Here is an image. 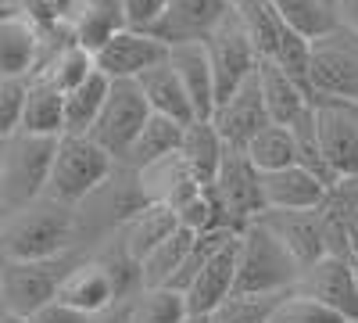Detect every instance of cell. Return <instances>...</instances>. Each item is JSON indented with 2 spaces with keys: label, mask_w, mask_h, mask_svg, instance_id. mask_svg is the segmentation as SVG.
<instances>
[{
  "label": "cell",
  "mask_w": 358,
  "mask_h": 323,
  "mask_svg": "<svg viewBox=\"0 0 358 323\" xmlns=\"http://www.w3.org/2000/svg\"><path fill=\"white\" fill-rule=\"evenodd\" d=\"M65 252H83L72 205H62L43 194L33 205H22V209L0 216V259L33 262Z\"/></svg>",
  "instance_id": "obj_1"
},
{
  "label": "cell",
  "mask_w": 358,
  "mask_h": 323,
  "mask_svg": "<svg viewBox=\"0 0 358 323\" xmlns=\"http://www.w3.org/2000/svg\"><path fill=\"white\" fill-rule=\"evenodd\" d=\"M297 277H301V266L265 226L251 223L236 233L233 295H283V291H294Z\"/></svg>",
  "instance_id": "obj_2"
},
{
  "label": "cell",
  "mask_w": 358,
  "mask_h": 323,
  "mask_svg": "<svg viewBox=\"0 0 358 323\" xmlns=\"http://www.w3.org/2000/svg\"><path fill=\"white\" fill-rule=\"evenodd\" d=\"M57 137L11 133L0 144V216L47 194Z\"/></svg>",
  "instance_id": "obj_3"
},
{
  "label": "cell",
  "mask_w": 358,
  "mask_h": 323,
  "mask_svg": "<svg viewBox=\"0 0 358 323\" xmlns=\"http://www.w3.org/2000/svg\"><path fill=\"white\" fill-rule=\"evenodd\" d=\"M86 252H65L54 259H33V262H8L0 259V305L8 312L29 316L40 305L54 302L62 280L72 273V266Z\"/></svg>",
  "instance_id": "obj_4"
},
{
  "label": "cell",
  "mask_w": 358,
  "mask_h": 323,
  "mask_svg": "<svg viewBox=\"0 0 358 323\" xmlns=\"http://www.w3.org/2000/svg\"><path fill=\"white\" fill-rule=\"evenodd\" d=\"M111 172H115V158L104 155L90 137H57V151H54L50 180H47V198L76 209V205L86 201Z\"/></svg>",
  "instance_id": "obj_5"
},
{
  "label": "cell",
  "mask_w": 358,
  "mask_h": 323,
  "mask_svg": "<svg viewBox=\"0 0 358 323\" xmlns=\"http://www.w3.org/2000/svg\"><path fill=\"white\" fill-rule=\"evenodd\" d=\"M308 79L315 97H341L358 104V33L337 22L308 43Z\"/></svg>",
  "instance_id": "obj_6"
},
{
  "label": "cell",
  "mask_w": 358,
  "mask_h": 323,
  "mask_svg": "<svg viewBox=\"0 0 358 323\" xmlns=\"http://www.w3.org/2000/svg\"><path fill=\"white\" fill-rule=\"evenodd\" d=\"M312 119L319 137V155L334 187L358 180V104L341 97H315Z\"/></svg>",
  "instance_id": "obj_7"
},
{
  "label": "cell",
  "mask_w": 358,
  "mask_h": 323,
  "mask_svg": "<svg viewBox=\"0 0 358 323\" xmlns=\"http://www.w3.org/2000/svg\"><path fill=\"white\" fill-rule=\"evenodd\" d=\"M151 119V108H147L140 86L133 79H118L108 86V97H104V108L97 115L94 130L86 137L97 144L104 155L115 158V165L122 162V155L129 151V144L136 140V133L143 130V123Z\"/></svg>",
  "instance_id": "obj_8"
},
{
  "label": "cell",
  "mask_w": 358,
  "mask_h": 323,
  "mask_svg": "<svg viewBox=\"0 0 358 323\" xmlns=\"http://www.w3.org/2000/svg\"><path fill=\"white\" fill-rule=\"evenodd\" d=\"M222 209V219L233 233H241L244 226H251L262 212H265V198H262V176L258 169L248 162L244 151L226 148L215 180L208 184Z\"/></svg>",
  "instance_id": "obj_9"
},
{
  "label": "cell",
  "mask_w": 358,
  "mask_h": 323,
  "mask_svg": "<svg viewBox=\"0 0 358 323\" xmlns=\"http://www.w3.org/2000/svg\"><path fill=\"white\" fill-rule=\"evenodd\" d=\"M204 50H208V62H212V69H215L219 101L226 94H233L244 79H251L255 69H258V50H255V43L248 36L241 15H236L233 8H226L222 18L212 25V33L204 36Z\"/></svg>",
  "instance_id": "obj_10"
},
{
  "label": "cell",
  "mask_w": 358,
  "mask_h": 323,
  "mask_svg": "<svg viewBox=\"0 0 358 323\" xmlns=\"http://www.w3.org/2000/svg\"><path fill=\"white\" fill-rule=\"evenodd\" d=\"M294 291L305 295V298H315L326 309H334L344 323L358 319V280H355L351 255H322V259H315L312 266L301 270Z\"/></svg>",
  "instance_id": "obj_11"
},
{
  "label": "cell",
  "mask_w": 358,
  "mask_h": 323,
  "mask_svg": "<svg viewBox=\"0 0 358 323\" xmlns=\"http://www.w3.org/2000/svg\"><path fill=\"white\" fill-rule=\"evenodd\" d=\"M165 57H169V47L158 43L155 36L136 33V29H118V33H111L94 50V69L108 83H118V79H133L136 83L147 69L162 65Z\"/></svg>",
  "instance_id": "obj_12"
},
{
  "label": "cell",
  "mask_w": 358,
  "mask_h": 323,
  "mask_svg": "<svg viewBox=\"0 0 358 323\" xmlns=\"http://www.w3.org/2000/svg\"><path fill=\"white\" fill-rule=\"evenodd\" d=\"M255 223L273 233V238L294 255V262L301 270L330 252V245H326V216H322V209H305V212L265 209Z\"/></svg>",
  "instance_id": "obj_13"
},
{
  "label": "cell",
  "mask_w": 358,
  "mask_h": 323,
  "mask_svg": "<svg viewBox=\"0 0 358 323\" xmlns=\"http://www.w3.org/2000/svg\"><path fill=\"white\" fill-rule=\"evenodd\" d=\"M215 126V133L222 137L226 148H236V151H244L248 148V140L268 126V111H265V101H262V90H258V79H244L241 86H236L233 94H226L215 111H212V119H208Z\"/></svg>",
  "instance_id": "obj_14"
},
{
  "label": "cell",
  "mask_w": 358,
  "mask_h": 323,
  "mask_svg": "<svg viewBox=\"0 0 358 323\" xmlns=\"http://www.w3.org/2000/svg\"><path fill=\"white\" fill-rule=\"evenodd\" d=\"M222 11H226L222 0H169L162 18L147 29V36H155L169 50L183 43H204V36L212 33Z\"/></svg>",
  "instance_id": "obj_15"
},
{
  "label": "cell",
  "mask_w": 358,
  "mask_h": 323,
  "mask_svg": "<svg viewBox=\"0 0 358 323\" xmlns=\"http://www.w3.org/2000/svg\"><path fill=\"white\" fill-rule=\"evenodd\" d=\"M136 176V187H140V198L147 205H165V209L176 216L183 205L204 187L197 176L190 172V165L183 162V155H165L151 165H143L133 172Z\"/></svg>",
  "instance_id": "obj_16"
},
{
  "label": "cell",
  "mask_w": 358,
  "mask_h": 323,
  "mask_svg": "<svg viewBox=\"0 0 358 323\" xmlns=\"http://www.w3.org/2000/svg\"><path fill=\"white\" fill-rule=\"evenodd\" d=\"M262 176V198L265 209H283V212H305V209H322L326 187L315 172H308L305 165H287L276 172H258Z\"/></svg>",
  "instance_id": "obj_17"
},
{
  "label": "cell",
  "mask_w": 358,
  "mask_h": 323,
  "mask_svg": "<svg viewBox=\"0 0 358 323\" xmlns=\"http://www.w3.org/2000/svg\"><path fill=\"white\" fill-rule=\"evenodd\" d=\"M57 298H62L65 305H72V309H79V312H86V316H101L111 305H118V295H115V284H111L108 270L90 252L76 262L72 273L62 280Z\"/></svg>",
  "instance_id": "obj_18"
},
{
  "label": "cell",
  "mask_w": 358,
  "mask_h": 323,
  "mask_svg": "<svg viewBox=\"0 0 358 323\" xmlns=\"http://www.w3.org/2000/svg\"><path fill=\"white\" fill-rule=\"evenodd\" d=\"M169 65L179 76L183 90L190 97L194 108V119H212L219 90H215V69L208 62V50L204 43H183V47H172L169 50Z\"/></svg>",
  "instance_id": "obj_19"
},
{
  "label": "cell",
  "mask_w": 358,
  "mask_h": 323,
  "mask_svg": "<svg viewBox=\"0 0 358 323\" xmlns=\"http://www.w3.org/2000/svg\"><path fill=\"white\" fill-rule=\"evenodd\" d=\"M233 273H236V238H229L212 259H208L204 270L183 291L187 312L190 316H208L219 302H226L233 295Z\"/></svg>",
  "instance_id": "obj_20"
},
{
  "label": "cell",
  "mask_w": 358,
  "mask_h": 323,
  "mask_svg": "<svg viewBox=\"0 0 358 323\" xmlns=\"http://www.w3.org/2000/svg\"><path fill=\"white\" fill-rule=\"evenodd\" d=\"M136 86H140L147 108H151V115H165V119H172V123H179V126H190V123H194L190 97H187V90H183V83H179V76L172 72L169 57H165L162 65L147 69V72L136 79Z\"/></svg>",
  "instance_id": "obj_21"
},
{
  "label": "cell",
  "mask_w": 358,
  "mask_h": 323,
  "mask_svg": "<svg viewBox=\"0 0 358 323\" xmlns=\"http://www.w3.org/2000/svg\"><path fill=\"white\" fill-rule=\"evenodd\" d=\"M40 33L18 11L0 18V79H29L36 69Z\"/></svg>",
  "instance_id": "obj_22"
},
{
  "label": "cell",
  "mask_w": 358,
  "mask_h": 323,
  "mask_svg": "<svg viewBox=\"0 0 358 323\" xmlns=\"http://www.w3.org/2000/svg\"><path fill=\"white\" fill-rule=\"evenodd\" d=\"M255 79H258V90H262V101H265V111H268V123H276V126H290L297 119V111L312 104L301 86H297L276 62H268V57H258Z\"/></svg>",
  "instance_id": "obj_23"
},
{
  "label": "cell",
  "mask_w": 358,
  "mask_h": 323,
  "mask_svg": "<svg viewBox=\"0 0 358 323\" xmlns=\"http://www.w3.org/2000/svg\"><path fill=\"white\" fill-rule=\"evenodd\" d=\"M176 226H179V223H176V216L165 209V205H140V209H136L122 226H118L115 238L122 241V248H126L136 262H143Z\"/></svg>",
  "instance_id": "obj_24"
},
{
  "label": "cell",
  "mask_w": 358,
  "mask_h": 323,
  "mask_svg": "<svg viewBox=\"0 0 358 323\" xmlns=\"http://www.w3.org/2000/svg\"><path fill=\"white\" fill-rule=\"evenodd\" d=\"M18 133L62 137L65 133V94H57L54 86H47L40 79H29L22 119H18Z\"/></svg>",
  "instance_id": "obj_25"
},
{
  "label": "cell",
  "mask_w": 358,
  "mask_h": 323,
  "mask_svg": "<svg viewBox=\"0 0 358 323\" xmlns=\"http://www.w3.org/2000/svg\"><path fill=\"white\" fill-rule=\"evenodd\" d=\"M179 140H183V126L172 123V119H165V115H151V119L143 123V130L136 133V140L129 144V151L122 155V162H118V165L129 169V172H136V169H143V165L165 158V155H176V151H179Z\"/></svg>",
  "instance_id": "obj_26"
},
{
  "label": "cell",
  "mask_w": 358,
  "mask_h": 323,
  "mask_svg": "<svg viewBox=\"0 0 358 323\" xmlns=\"http://www.w3.org/2000/svg\"><path fill=\"white\" fill-rule=\"evenodd\" d=\"M179 155H183V162L190 165V172L201 184H212L215 172H219V162L226 155V144H222V137L215 133V126L208 119H194L190 126H183Z\"/></svg>",
  "instance_id": "obj_27"
},
{
  "label": "cell",
  "mask_w": 358,
  "mask_h": 323,
  "mask_svg": "<svg viewBox=\"0 0 358 323\" xmlns=\"http://www.w3.org/2000/svg\"><path fill=\"white\" fill-rule=\"evenodd\" d=\"M72 29L79 47H86L94 54L111 33L126 29L122 18V0H76V15H72Z\"/></svg>",
  "instance_id": "obj_28"
},
{
  "label": "cell",
  "mask_w": 358,
  "mask_h": 323,
  "mask_svg": "<svg viewBox=\"0 0 358 323\" xmlns=\"http://www.w3.org/2000/svg\"><path fill=\"white\" fill-rule=\"evenodd\" d=\"M108 79L94 69L76 90L65 94V133L62 137H86L90 130H94L97 115L104 108V97H108Z\"/></svg>",
  "instance_id": "obj_29"
},
{
  "label": "cell",
  "mask_w": 358,
  "mask_h": 323,
  "mask_svg": "<svg viewBox=\"0 0 358 323\" xmlns=\"http://www.w3.org/2000/svg\"><path fill=\"white\" fill-rule=\"evenodd\" d=\"M268 8L276 11V18L297 33L301 40H319L322 33H330V29L341 22L337 18V8H330L326 0H268Z\"/></svg>",
  "instance_id": "obj_30"
},
{
  "label": "cell",
  "mask_w": 358,
  "mask_h": 323,
  "mask_svg": "<svg viewBox=\"0 0 358 323\" xmlns=\"http://www.w3.org/2000/svg\"><path fill=\"white\" fill-rule=\"evenodd\" d=\"M194 238L197 233H190V230H183V226H176L169 238L147 255L143 262H140V273H143V291H151V287H169V280L176 277V270L183 266V259H187V252L194 248Z\"/></svg>",
  "instance_id": "obj_31"
},
{
  "label": "cell",
  "mask_w": 358,
  "mask_h": 323,
  "mask_svg": "<svg viewBox=\"0 0 358 323\" xmlns=\"http://www.w3.org/2000/svg\"><path fill=\"white\" fill-rule=\"evenodd\" d=\"M244 155H248V162H251L258 172H276V169L297 165V151H294L290 126H276V123H268L265 130H258V133L248 140Z\"/></svg>",
  "instance_id": "obj_32"
},
{
  "label": "cell",
  "mask_w": 358,
  "mask_h": 323,
  "mask_svg": "<svg viewBox=\"0 0 358 323\" xmlns=\"http://www.w3.org/2000/svg\"><path fill=\"white\" fill-rule=\"evenodd\" d=\"M183 316H187L183 295H176L169 287H151L122 302V319L118 323H179Z\"/></svg>",
  "instance_id": "obj_33"
},
{
  "label": "cell",
  "mask_w": 358,
  "mask_h": 323,
  "mask_svg": "<svg viewBox=\"0 0 358 323\" xmlns=\"http://www.w3.org/2000/svg\"><path fill=\"white\" fill-rule=\"evenodd\" d=\"M94 72V54H90L86 47H79V43H72V47H65L62 54H54L50 62H43L29 79H40V83H47V86H54L57 94H69V90H76V86Z\"/></svg>",
  "instance_id": "obj_34"
},
{
  "label": "cell",
  "mask_w": 358,
  "mask_h": 323,
  "mask_svg": "<svg viewBox=\"0 0 358 323\" xmlns=\"http://www.w3.org/2000/svg\"><path fill=\"white\" fill-rule=\"evenodd\" d=\"M236 15H241L244 29H248V36L258 50V57H273L283 33H287V25L276 18V11L268 8V0H244L241 8H233Z\"/></svg>",
  "instance_id": "obj_35"
},
{
  "label": "cell",
  "mask_w": 358,
  "mask_h": 323,
  "mask_svg": "<svg viewBox=\"0 0 358 323\" xmlns=\"http://www.w3.org/2000/svg\"><path fill=\"white\" fill-rule=\"evenodd\" d=\"M322 209L330 212V219L337 223L348 255L358 259V180H348V184L330 187V194H326V201H322Z\"/></svg>",
  "instance_id": "obj_36"
},
{
  "label": "cell",
  "mask_w": 358,
  "mask_h": 323,
  "mask_svg": "<svg viewBox=\"0 0 358 323\" xmlns=\"http://www.w3.org/2000/svg\"><path fill=\"white\" fill-rule=\"evenodd\" d=\"M287 295V291H283ZM283 295H229L208 312V323H268Z\"/></svg>",
  "instance_id": "obj_37"
},
{
  "label": "cell",
  "mask_w": 358,
  "mask_h": 323,
  "mask_svg": "<svg viewBox=\"0 0 358 323\" xmlns=\"http://www.w3.org/2000/svg\"><path fill=\"white\" fill-rule=\"evenodd\" d=\"M176 223L183 226V230H190V233H212V230H229L226 226V219H222V209H219V201H215V194H212V187H201L183 209L176 212Z\"/></svg>",
  "instance_id": "obj_38"
},
{
  "label": "cell",
  "mask_w": 358,
  "mask_h": 323,
  "mask_svg": "<svg viewBox=\"0 0 358 323\" xmlns=\"http://www.w3.org/2000/svg\"><path fill=\"white\" fill-rule=\"evenodd\" d=\"M268 323H344V319L334 309L319 305L315 298H305V295H297V291H287V295L276 302Z\"/></svg>",
  "instance_id": "obj_39"
},
{
  "label": "cell",
  "mask_w": 358,
  "mask_h": 323,
  "mask_svg": "<svg viewBox=\"0 0 358 323\" xmlns=\"http://www.w3.org/2000/svg\"><path fill=\"white\" fill-rule=\"evenodd\" d=\"M18 15L33 22L36 29L65 25L76 15V0H18Z\"/></svg>",
  "instance_id": "obj_40"
},
{
  "label": "cell",
  "mask_w": 358,
  "mask_h": 323,
  "mask_svg": "<svg viewBox=\"0 0 358 323\" xmlns=\"http://www.w3.org/2000/svg\"><path fill=\"white\" fill-rule=\"evenodd\" d=\"M25 90H29V79H0V140L18 133Z\"/></svg>",
  "instance_id": "obj_41"
},
{
  "label": "cell",
  "mask_w": 358,
  "mask_h": 323,
  "mask_svg": "<svg viewBox=\"0 0 358 323\" xmlns=\"http://www.w3.org/2000/svg\"><path fill=\"white\" fill-rule=\"evenodd\" d=\"M169 0H122V18L126 29H136V33H147L165 11Z\"/></svg>",
  "instance_id": "obj_42"
},
{
  "label": "cell",
  "mask_w": 358,
  "mask_h": 323,
  "mask_svg": "<svg viewBox=\"0 0 358 323\" xmlns=\"http://www.w3.org/2000/svg\"><path fill=\"white\" fill-rule=\"evenodd\" d=\"M25 323H90V316L79 312V309H72V305H65L62 298H54V302L40 305L36 312H29Z\"/></svg>",
  "instance_id": "obj_43"
},
{
  "label": "cell",
  "mask_w": 358,
  "mask_h": 323,
  "mask_svg": "<svg viewBox=\"0 0 358 323\" xmlns=\"http://www.w3.org/2000/svg\"><path fill=\"white\" fill-rule=\"evenodd\" d=\"M337 18L358 33V0H337Z\"/></svg>",
  "instance_id": "obj_44"
},
{
  "label": "cell",
  "mask_w": 358,
  "mask_h": 323,
  "mask_svg": "<svg viewBox=\"0 0 358 323\" xmlns=\"http://www.w3.org/2000/svg\"><path fill=\"white\" fill-rule=\"evenodd\" d=\"M118 319H122V302L111 305V309L101 312V316H90V323H118Z\"/></svg>",
  "instance_id": "obj_45"
},
{
  "label": "cell",
  "mask_w": 358,
  "mask_h": 323,
  "mask_svg": "<svg viewBox=\"0 0 358 323\" xmlns=\"http://www.w3.org/2000/svg\"><path fill=\"white\" fill-rule=\"evenodd\" d=\"M0 323H25V316H18V312H8L4 305H0Z\"/></svg>",
  "instance_id": "obj_46"
},
{
  "label": "cell",
  "mask_w": 358,
  "mask_h": 323,
  "mask_svg": "<svg viewBox=\"0 0 358 323\" xmlns=\"http://www.w3.org/2000/svg\"><path fill=\"white\" fill-rule=\"evenodd\" d=\"M179 323H208V316H190V312H187V316L179 319Z\"/></svg>",
  "instance_id": "obj_47"
},
{
  "label": "cell",
  "mask_w": 358,
  "mask_h": 323,
  "mask_svg": "<svg viewBox=\"0 0 358 323\" xmlns=\"http://www.w3.org/2000/svg\"><path fill=\"white\" fill-rule=\"evenodd\" d=\"M0 8H8V11H18V0H0Z\"/></svg>",
  "instance_id": "obj_48"
},
{
  "label": "cell",
  "mask_w": 358,
  "mask_h": 323,
  "mask_svg": "<svg viewBox=\"0 0 358 323\" xmlns=\"http://www.w3.org/2000/svg\"><path fill=\"white\" fill-rule=\"evenodd\" d=\"M222 4H226V8H241V4H244V0H222Z\"/></svg>",
  "instance_id": "obj_49"
},
{
  "label": "cell",
  "mask_w": 358,
  "mask_h": 323,
  "mask_svg": "<svg viewBox=\"0 0 358 323\" xmlns=\"http://www.w3.org/2000/svg\"><path fill=\"white\" fill-rule=\"evenodd\" d=\"M4 15H15V11H8V8H0V18H4Z\"/></svg>",
  "instance_id": "obj_50"
},
{
  "label": "cell",
  "mask_w": 358,
  "mask_h": 323,
  "mask_svg": "<svg viewBox=\"0 0 358 323\" xmlns=\"http://www.w3.org/2000/svg\"><path fill=\"white\" fill-rule=\"evenodd\" d=\"M351 262H355V280H358V259H351Z\"/></svg>",
  "instance_id": "obj_51"
},
{
  "label": "cell",
  "mask_w": 358,
  "mask_h": 323,
  "mask_svg": "<svg viewBox=\"0 0 358 323\" xmlns=\"http://www.w3.org/2000/svg\"><path fill=\"white\" fill-rule=\"evenodd\" d=\"M326 4H330V8H337V0H326Z\"/></svg>",
  "instance_id": "obj_52"
},
{
  "label": "cell",
  "mask_w": 358,
  "mask_h": 323,
  "mask_svg": "<svg viewBox=\"0 0 358 323\" xmlns=\"http://www.w3.org/2000/svg\"><path fill=\"white\" fill-rule=\"evenodd\" d=\"M0 144H4V140H0Z\"/></svg>",
  "instance_id": "obj_53"
},
{
  "label": "cell",
  "mask_w": 358,
  "mask_h": 323,
  "mask_svg": "<svg viewBox=\"0 0 358 323\" xmlns=\"http://www.w3.org/2000/svg\"><path fill=\"white\" fill-rule=\"evenodd\" d=\"M355 323H358V319H355Z\"/></svg>",
  "instance_id": "obj_54"
}]
</instances>
